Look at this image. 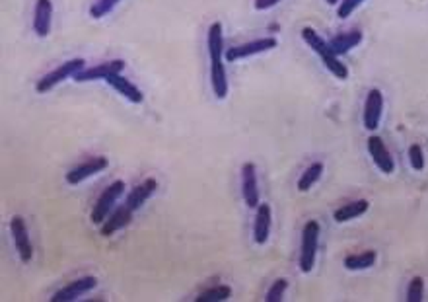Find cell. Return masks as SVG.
I'll return each mask as SVG.
<instances>
[{
  "label": "cell",
  "instance_id": "obj_1",
  "mask_svg": "<svg viewBox=\"0 0 428 302\" xmlns=\"http://www.w3.org/2000/svg\"><path fill=\"white\" fill-rule=\"evenodd\" d=\"M302 39L310 45L311 49H313V53L320 55L323 65L327 66V70H329L331 75H335V78H339V80H347V78H349V68H347V65H342L341 61H339V57L331 51L329 41H325L313 28L306 26V28L302 30Z\"/></svg>",
  "mask_w": 428,
  "mask_h": 302
},
{
  "label": "cell",
  "instance_id": "obj_2",
  "mask_svg": "<svg viewBox=\"0 0 428 302\" xmlns=\"http://www.w3.org/2000/svg\"><path fill=\"white\" fill-rule=\"evenodd\" d=\"M318 242H320V223L308 220L302 230V244H300L298 265L302 273H310L315 265V254H318Z\"/></svg>",
  "mask_w": 428,
  "mask_h": 302
},
{
  "label": "cell",
  "instance_id": "obj_3",
  "mask_svg": "<svg viewBox=\"0 0 428 302\" xmlns=\"http://www.w3.org/2000/svg\"><path fill=\"white\" fill-rule=\"evenodd\" d=\"M86 68V61L84 59H72V61H66L63 63L61 66H57L55 70H51L49 75H45L43 78L37 80V84H35V92H39V94H47L49 90H53L57 84H61L64 80H68L70 76L75 78L80 70H84Z\"/></svg>",
  "mask_w": 428,
  "mask_h": 302
},
{
  "label": "cell",
  "instance_id": "obj_4",
  "mask_svg": "<svg viewBox=\"0 0 428 302\" xmlns=\"http://www.w3.org/2000/svg\"><path fill=\"white\" fill-rule=\"evenodd\" d=\"M125 191V182L123 180H117L113 184H109L101 191V195L97 197L96 205H94V211H92V223L101 227L104 220H106L109 213L113 211V205L117 203V199L121 197V194Z\"/></svg>",
  "mask_w": 428,
  "mask_h": 302
},
{
  "label": "cell",
  "instance_id": "obj_5",
  "mask_svg": "<svg viewBox=\"0 0 428 302\" xmlns=\"http://www.w3.org/2000/svg\"><path fill=\"white\" fill-rule=\"evenodd\" d=\"M278 45V41L275 37H261V39H255V41H249V44L244 45H235L232 49L226 51V61L234 63V61H240V59H247V57H253V55L267 53L271 49H275Z\"/></svg>",
  "mask_w": 428,
  "mask_h": 302
},
{
  "label": "cell",
  "instance_id": "obj_6",
  "mask_svg": "<svg viewBox=\"0 0 428 302\" xmlns=\"http://www.w3.org/2000/svg\"><path fill=\"white\" fill-rule=\"evenodd\" d=\"M382 111H384V94H382V90L372 88L364 102V127L368 131L378 129L380 121H382Z\"/></svg>",
  "mask_w": 428,
  "mask_h": 302
},
{
  "label": "cell",
  "instance_id": "obj_7",
  "mask_svg": "<svg viewBox=\"0 0 428 302\" xmlns=\"http://www.w3.org/2000/svg\"><path fill=\"white\" fill-rule=\"evenodd\" d=\"M10 232H12V238H14V244H16V249H18V254H20L21 261H23V263L32 261V256H33L32 240H30L28 225H26V220H23L20 215L12 216Z\"/></svg>",
  "mask_w": 428,
  "mask_h": 302
},
{
  "label": "cell",
  "instance_id": "obj_8",
  "mask_svg": "<svg viewBox=\"0 0 428 302\" xmlns=\"http://www.w3.org/2000/svg\"><path fill=\"white\" fill-rule=\"evenodd\" d=\"M366 147H368V152L374 160L376 168L380 170L382 173H393L396 170V162L391 158V152L387 151L385 142L382 140V137L378 135H372L370 139L366 140Z\"/></svg>",
  "mask_w": 428,
  "mask_h": 302
},
{
  "label": "cell",
  "instance_id": "obj_9",
  "mask_svg": "<svg viewBox=\"0 0 428 302\" xmlns=\"http://www.w3.org/2000/svg\"><path fill=\"white\" fill-rule=\"evenodd\" d=\"M97 285V279L94 275H88V277H80V279L72 281V283H68L66 287H63L61 291H57L53 294V302H70V301H76V299H80L84 292L92 291V289H96Z\"/></svg>",
  "mask_w": 428,
  "mask_h": 302
},
{
  "label": "cell",
  "instance_id": "obj_10",
  "mask_svg": "<svg viewBox=\"0 0 428 302\" xmlns=\"http://www.w3.org/2000/svg\"><path fill=\"white\" fill-rule=\"evenodd\" d=\"M242 195L249 209H257L259 203V185H257V168L255 164L247 162L242 168Z\"/></svg>",
  "mask_w": 428,
  "mask_h": 302
},
{
  "label": "cell",
  "instance_id": "obj_11",
  "mask_svg": "<svg viewBox=\"0 0 428 302\" xmlns=\"http://www.w3.org/2000/svg\"><path fill=\"white\" fill-rule=\"evenodd\" d=\"M107 158L104 156H96V158H90V160H86L82 162L80 166H76L75 170H70V172L66 173V182L70 185H78L82 184L84 180L88 178H92V176H96V173L104 172L107 168Z\"/></svg>",
  "mask_w": 428,
  "mask_h": 302
},
{
  "label": "cell",
  "instance_id": "obj_12",
  "mask_svg": "<svg viewBox=\"0 0 428 302\" xmlns=\"http://www.w3.org/2000/svg\"><path fill=\"white\" fill-rule=\"evenodd\" d=\"M125 68V61H109V63H101V65L92 66V68H84L75 76L76 82H90V80H106L107 76L121 73Z\"/></svg>",
  "mask_w": 428,
  "mask_h": 302
},
{
  "label": "cell",
  "instance_id": "obj_13",
  "mask_svg": "<svg viewBox=\"0 0 428 302\" xmlns=\"http://www.w3.org/2000/svg\"><path fill=\"white\" fill-rule=\"evenodd\" d=\"M53 18V2L51 0H37L33 10V32L39 37H47L51 33V20Z\"/></svg>",
  "mask_w": 428,
  "mask_h": 302
},
{
  "label": "cell",
  "instance_id": "obj_14",
  "mask_svg": "<svg viewBox=\"0 0 428 302\" xmlns=\"http://www.w3.org/2000/svg\"><path fill=\"white\" fill-rule=\"evenodd\" d=\"M106 82L113 88V90H117L119 94L125 97V100H128V102H133V104H142V102H144V94H142L139 88L135 86L128 78L121 76V73L107 76Z\"/></svg>",
  "mask_w": 428,
  "mask_h": 302
},
{
  "label": "cell",
  "instance_id": "obj_15",
  "mask_svg": "<svg viewBox=\"0 0 428 302\" xmlns=\"http://www.w3.org/2000/svg\"><path fill=\"white\" fill-rule=\"evenodd\" d=\"M133 213L135 211H130L127 205L117 207L115 211H111L109 216L104 220V225H101V236H111L119 230H123L133 220Z\"/></svg>",
  "mask_w": 428,
  "mask_h": 302
},
{
  "label": "cell",
  "instance_id": "obj_16",
  "mask_svg": "<svg viewBox=\"0 0 428 302\" xmlns=\"http://www.w3.org/2000/svg\"><path fill=\"white\" fill-rule=\"evenodd\" d=\"M255 223H253V240L255 244L263 246L269 240L271 234V223H273V215H271V207L267 203H261L255 209Z\"/></svg>",
  "mask_w": 428,
  "mask_h": 302
},
{
  "label": "cell",
  "instance_id": "obj_17",
  "mask_svg": "<svg viewBox=\"0 0 428 302\" xmlns=\"http://www.w3.org/2000/svg\"><path fill=\"white\" fill-rule=\"evenodd\" d=\"M158 189V182L154 180V178H148V180H144L142 184H139L130 194L127 195V201H125V205L130 209V211H137L140 207L144 205L146 201H148L150 197L154 195V191Z\"/></svg>",
  "mask_w": 428,
  "mask_h": 302
},
{
  "label": "cell",
  "instance_id": "obj_18",
  "mask_svg": "<svg viewBox=\"0 0 428 302\" xmlns=\"http://www.w3.org/2000/svg\"><path fill=\"white\" fill-rule=\"evenodd\" d=\"M206 47L208 57L213 61H224V35H222V23L214 22L206 33Z\"/></svg>",
  "mask_w": 428,
  "mask_h": 302
},
{
  "label": "cell",
  "instance_id": "obj_19",
  "mask_svg": "<svg viewBox=\"0 0 428 302\" xmlns=\"http://www.w3.org/2000/svg\"><path fill=\"white\" fill-rule=\"evenodd\" d=\"M360 44H362V33L358 32V30L339 33V35H335L333 39H329V47H331V51L337 55V57L349 53L351 49H354L356 45Z\"/></svg>",
  "mask_w": 428,
  "mask_h": 302
},
{
  "label": "cell",
  "instance_id": "obj_20",
  "mask_svg": "<svg viewBox=\"0 0 428 302\" xmlns=\"http://www.w3.org/2000/svg\"><path fill=\"white\" fill-rule=\"evenodd\" d=\"M211 84H213L214 96L218 100H224L228 96V75H226L224 61H213L211 63Z\"/></svg>",
  "mask_w": 428,
  "mask_h": 302
},
{
  "label": "cell",
  "instance_id": "obj_21",
  "mask_svg": "<svg viewBox=\"0 0 428 302\" xmlns=\"http://www.w3.org/2000/svg\"><path fill=\"white\" fill-rule=\"evenodd\" d=\"M368 209H370V203H368L366 199L353 201V203H347V205L339 207V209L333 213V218H335L337 223H349V220H354V218L362 216Z\"/></svg>",
  "mask_w": 428,
  "mask_h": 302
},
{
  "label": "cell",
  "instance_id": "obj_22",
  "mask_svg": "<svg viewBox=\"0 0 428 302\" xmlns=\"http://www.w3.org/2000/svg\"><path fill=\"white\" fill-rule=\"evenodd\" d=\"M378 259V254L374 249H366V252H360V254H353V256H347L342 265L349 271H362L372 267Z\"/></svg>",
  "mask_w": 428,
  "mask_h": 302
},
{
  "label": "cell",
  "instance_id": "obj_23",
  "mask_svg": "<svg viewBox=\"0 0 428 302\" xmlns=\"http://www.w3.org/2000/svg\"><path fill=\"white\" fill-rule=\"evenodd\" d=\"M321 173H323V164H321V162L310 164V166H308V168L304 170V173L300 176L298 191H302V194H304V191H310L311 187H313V185L320 182Z\"/></svg>",
  "mask_w": 428,
  "mask_h": 302
},
{
  "label": "cell",
  "instance_id": "obj_24",
  "mask_svg": "<svg viewBox=\"0 0 428 302\" xmlns=\"http://www.w3.org/2000/svg\"><path fill=\"white\" fill-rule=\"evenodd\" d=\"M232 294V289L228 285H218V287H213V289H206L204 292H201L195 301L197 302H220L228 301Z\"/></svg>",
  "mask_w": 428,
  "mask_h": 302
},
{
  "label": "cell",
  "instance_id": "obj_25",
  "mask_svg": "<svg viewBox=\"0 0 428 302\" xmlns=\"http://www.w3.org/2000/svg\"><path fill=\"white\" fill-rule=\"evenodd\" d=\"M407 301L409 302L425 301V279H422V277H413V279L409 281V287H407Z\"/></svg>",
  "mask_w": 428,
  "mask_h": 302
},
{
  "label": "cell",
  "instance_id": "obj_26",
  "mask_svg": "<svg viewBox=\"0 0 428 302\" xmlns=\"http://www.w3.org/2000/svg\"><path fill=\"white\" fill-rule=\"evenodd\" d=\"M119 2H121V0H96V2L92 4V8H90V14H92V18L99 20V18H104V16H107L109 12L113 10Z\"/></svg>",
  "mask_w": 428,
  "mask_h": 302
},
{
  "label": "cell",
  "instance_id": "obj_27",
  "mask_svg": "<svg viewBox=\"0 0 428 302\" xmlns=\"http://www.w3.org/2000/svg\"><path fill=\"white\" fill-rule=\"evenodd\" d=\"M289 289V281L286 279H277L273 283V287L267 291L265 301L267 302H280L284 299V292Z\"/></svg>",
  "mask_w": 428,
  "mask_h": 302
},
{
  "label": "cell",
  "instance_id": "obj_28",
  "mask_svg": "<svg viewBox=\"0 0 428 302\" xmlns=\"http://www.w3.org/2000/svg\"><path fill=\"white\" fill-rule=\"evenodd\" d=\"M409 162H411V168L413 170H425V152L420 149V144H411L409 147Z\"/></svg>",
  "mask_w": 428,
  "mask_h": 302
},
{
  "label": "cell",
  "instance_id": "obj_29",
  "mask_svg": "<svg viewBox=\"0 0 428 302\" xmlns=\"http://www.w3.org/2000/svg\"><path fill=\"white\" fill-rule=\"evenodd\" d=\"M364 0H342L341 4H339V8H337V16L339 18H351V14H353L360 4H362Z\"/></svg>",
  "mask_w": 428,
  "mask_h": 302
},
{
  "label": "cell",
  "instance_id": "obj_30",
  "mask_svg": "<svg viewBox=\"0 0 428 302\" xmlns=\"http://www.w3.org/2000/svg\"><path fill=\"white\" fill-rule=\"evenodd\" d=\"M280 0H255V10H269V8H273V6H277Z\"/></svg>",
  "mask_w": 428,
  "mask_h": 302
},
{
  "label": "cell",
  "instance_id": "obj_31",
  "mask_svg": "<svg viewBox=\"0 0 428 302\" xmlns=\"http://www.w3.org/2000/svg\"><path fill=\"white\" fill-rule=\"evenodd\" d=\"M335 2H339V0H327V4H335Z\"/></svg>",
  "mask_w": 428,
  "mask_h": 302
}]
</instances>
